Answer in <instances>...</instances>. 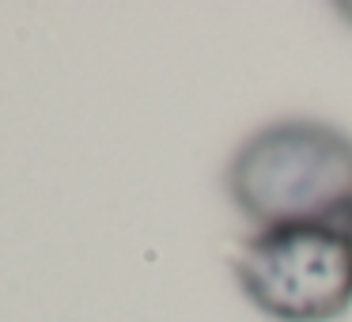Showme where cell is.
<instances>
[{
	"instance_id": "obj_1",
	"label": "cell",
	"mask_w": 352,
	"mask_h": 322,
	"mask_svg": "<svg viewBox=\"0 0 352 322\" xmlns=\"http://www.w3.org/2000/svg\"><path fill=\"white\" fill-rule=\"evenodd\" d=\"M223 182L258 231L341 224L352 208V137L311 118L273 122L239 144Z\"/></svg>"
},
{
	"instance_id": "obj_2",
	"label": "cell",
	"mask_w": 352,
	"mask_h": 322,
	"mask_svg": "<svg viewBox=\"0 0 352 322\" xmlns=\"http://www.w3.org/2000/svg\"><path fill=\"white\" fill-rule=\"evenodd\" d=\"M235 281L276 322H333L352 307V246L341 224L254 231L235 254Z\"/></svg>"
},
{
	"instance_id": "obj_3",
	"label": "cell",
	"mask_w": 352,
	"mask_h": 322,
	"mask_svg": "<svg viewBox=\"0 0 352 322\" xmlns=\"http://www.w3.org/2000/svg\"><path fill=\"white\" fill-rule=\"evenodd\" d=\"M341 231H344V239H349V246H352V208L344 213V220H341Z\"/></svg>"
},
{
	"instance_id": "obj_4",
	"label": "cell",
	"mask_w": 352,
	"mask_h": 322,
	"mask_svg": "<svg viewBox=\"0 0 352 322\" xmlns=\"http://www.w3.org/2000/svg\"><path fill=\"white\" fill-rule=\"evenodd\" d=\"M337 16H341V19H344V23H349V27H352V0H349V4H337Z\"/></svg>"
}]
</instances>
